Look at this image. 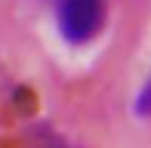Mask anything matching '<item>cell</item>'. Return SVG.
<instances>
[{
	"mask_svg": "<svg viewBox=\"0 0 151 148\" xmlns=\"http://www.w3.org/2000/svg\"><path fill=\"white\" fill-rule=\"evenodd\" d=\"M105 22V0H59V31L68 43H86Z\"/></svg>",
	"mask_w": 151,
	"mask_h": 148,
	"instance_id": "cell-1",
	"label": "cell"
},
{
	"mask_svg": "<svg viewBox=\"0 0 151 148\" xmlns=\"http://www.w3.org/2000/svg\"><path fill=\"white\" fill-rule=\"evenodd\" d=\"M136 114L139 117H151V77H148V83L139 90V96H136Z\"/></svg>",
	"mask_w": 151,
	"mask_h": 148,
	"instance_id": "cell-2",
	"label": "cell"
}]
</instances>
